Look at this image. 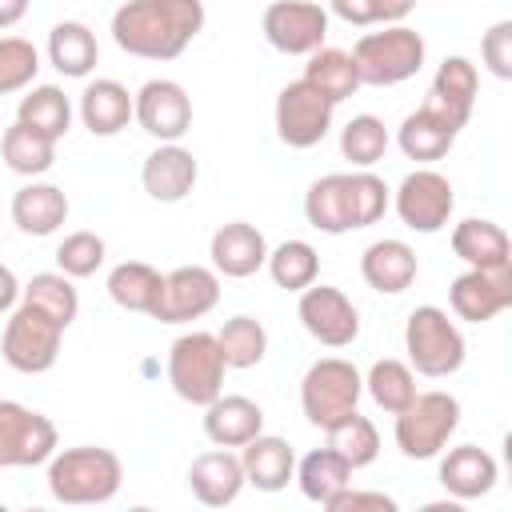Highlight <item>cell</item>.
<instances>
[{"instance_id": "4316f807", "label": "cell", "mask_w": 512, "mask_h": 512, "mask_svg": "<svg viewBox=\"0 0 512 512\" xmlns=\"http://www.w3.org/2000/svg\"><path fill=\"white\" fill-rule=\"evenodd\" d=\"M452 252L468 268H504V264H512L508 232L496 220H480V216H468L452 228Z\"/></svg>"}, {"instance_id": "9c48e42d", "label": "cell", "mask_w": 512, "mask_h": 512, "mask_svg": "<svg viewBox=\"0 0 512 512\" xmlns=\"http://www.w3.org/2000/svg\"><path fill=\"white\" fill-rule=\"evenodd\" d=\"M60 336H64V324L52 320L44 308L20 300V308L8 316L4 324V336H0V356L8 368L24 372V376H40L56 364L60 356Z\"/></svg>"}, {"instance_id": "60d3db41", "label": "cell", "mask_w": 512, "mask_h": 512, "mask_svg": "<svg viewBox=\"0 0 512 512\" xmlns=\"http://www.w3.org/2000/svg\"><path fill=\"white\" fill-rule=\"evenodd\" d=\"M340 152H344V160H352V168H372L376 160H384V152H388V128H384V120L372 116V112L352 116L340 128Z\"/></svg>"}, {"instance_id": "277c9868", "label": "cell", "mask_w": 512, "mask_h": 512, "mask_svg": "<svg viewBox=\"0 0 512 512\" xmlns=\"http://www.w3.org/2000/svg\"><path fill=\"white\" fill-rule=\"evenodd\" d=\"M424 36L408 24H380V32H364L352 48V60H356V72H360V84H372V88H392V84H404L420 72L424 64Z\"/></svg>"}, {"instance_id": "ac0fdd59", "label": "cell", "mask_w": 512, "mask_h": 512, "mask_svg": "<svg viewBox=\"0 0 512 512\" xmlns=\"http://www.w3.org/2000/svg\"><path fill=\"white\" fill-rule=\"evenodd\" d=\"M476 96H480L476 64L468 56H444L436 76H432V88L424 96V108H432L444 120H452L456 128H464L472 108H476Z\"/></svg>"}, {"instance_id": "f1b7e54d", "label": "cell", "mask_w": 512, "mask_h": 512, "mask_svg": "<svg viewBox=\"0 0 512 512\" xmlns=\"http://www.w3.org/2000/svg\"><path fill=\"white\" fill-rule=\"evenodd\" d=\"M80 120L92 136H116L132 120V92L120 80H92L80 92Z\"/></svg>"}, {"instance_id": "7dc6e473", "label": "cell", "mask_w": 512, "mask_h": 512, "mask_svg": "<svg viewBox=\"0 0 512 512\" xmlns=\"http://www.w3.org/2000/svg\"><path fill=\"white\" fill-rule=\"evenodd\" d=\"M16 300H20V280H16V272H12L8 264H0V316H4Z\"/></svg>"}, {"instance_id": "4dcf8cb0", "label": "cell", "mask_w": 512, "mask_h": 512, "mask_svg": "<svg viewBox=\"0 0 512 512\" xmlns=\"http://www.w3.org/2000/svg\"><path fill=\"white\" fill-rule=\"evenodd\" d=\"M160 288H164V276L144 264V260H124L108 272V296L124 308V312H144L152 316L156 312V300H160Z\"/></svg>"}, {"instance_id": "f546056e", "label": "cell", "mask_w": 512, "mask_h": 512, "mask_svg": "<svg viewBox=\"0 0 512 512\" xmlns=\"http://www.w3.org/2000/svg\"><path fill=\"white\" fill-rule=\"evenodd\" d=\"M48 60H52V68L60 76H72V80L88 76L96 68V60H100V48H96L92 28L80 24V20L52 24V32H48Z\"/></svg>"}, {"instance_id": "9a60e30c", "label": "cell", "mask_w": 512, "mask_h": 512, "mask_svg": "<svg viewBox=\"0 0 512 512\" xmlns=\"http://www.w3.org/2000/svg\"><path fill=\"white\" fill-rule=\"evenodd\" d=\"M300 324L312 340H320L324 348H348L360 336V312L356 304L332 288V284H308L300 292Z\"/></svg>"}, {"instance_id": "44dd1931", "label": "cell", "mask_w": 512, "mask_h": 512, "mask_svg": "<svg viewBox=\"0 0 512 512\" xmlns=\"http://www.w3.org/2000/svg\"><path fill=\"white\" fill-rule=\"evenodd\" d=\"M416 268H420V264H416L412 244L392 240V236L368 244L364 256H360V276H364V284H368L372 292H380V296H400L404 288H412Z\"/></svg>"}, {"instance_id": "2e32d148", "label": "cell", "mask_w": 512, "mask_h": 512, "mask_svg": "<svg viewBox=\"0 0 512 512\" xmlns=\"http://www.w3.org/2000/svg\"><path fill=\"white\" fill-rule=\"evenodd\" d=\"M132 120L160 144H176L192 128V100L176 80H148L132 96Z\"/></svg>"}, {"instance_id": "f6af8a7d", "label": "cell", "mask_w": 512, "mask_h": 512, "mask_svg": "<svg viewBox=\"0 0 512 512\" xmlns=\"http://www.w3.org/2000/svg\"><path fill=\"white\" fill-rule=\"evenodd\" d=\"M480 56H484V64H488V72L496 80H512V20H496L484 32Z\"/></svg>"}, {"instance_id": "836d02e7", "label": "cell", "mask_w": 512, "mask_h": 512, "mask_svg": "<svg viewBox=\"0 0 512 512\" xmlns=\"http://www.w3.org/2000/svg\"><path fill=\"white\" fill-rule=\"evenodd\" d=\"M304 80H308V84H316L332 104L348 100V96L360 88L356 60H352V52H344V48H316V52H308Z\"/></svg>"}, {"instance_id": "8fae6325", "label": "cell", "mask_w": 512, "mask_h": 512, "mask_svg": "<svg viewBox=\"0 0 512 512\" xmlns=\"http://www.w3.org/2000/svg\"><path fill=\"white\" fill-rule=\"evenodd\" d=\"M56 452V424L16 400H0V468H36Z\"/></svg>"}, {"instance_id": "bcb514c9", "label": "cell", "mask_w": 512, "mask_h": 512, "mask_svg": "<svg viewBox=\"0 0 512 512\" xmlns=\"http://www.w3.org/2000/svg\"><path fill=\"white\" fill-rule=\"evenodd\" d=\"M328 512H396V500L392 496H384V492H360V488H340L328 504H324Z\"/></svg>"}, {"instance_id": "52a82bcc", "label": "cell", "mask_w": 512, "mask_h": 512, "mask_svg": "<svg viewBox=\"0 0 512 512\" xmlns=\"http://www.w3.org/2000/svg\"><path fill=\"white\" fill-rule=\"evenodd\" d=\"M460 428V400L452 392H416L396 412V448L408 460H432Z\"/></svg>"}, {"instance_id": "d590c367", "label": "cell", "mask_w": 512, "mask_h": 512, "mask_svg": "<svg viewBox=\"0 0 512 512\" xmlns=\"http://www.w3.org/2000/svg\"><path fill=\"white\" fill-rule=\"evenodd\" d=\"M268 276L276 280V288L284 292H304L308 284H316L320 276V256L308 240H284L276 248H268V260H264Z\"/></svg>"}, {"instance_id": "8992f818", "label": "cell", "mask_w": 512, "mask_h": 512, "mask_svg": "<svg viewBox=\"0 0 512 512\" xmlns=\"http://www.w3.org/2000/svg\"><path fill=\"white\" fill-rule=\"evenodd\" d=\"M224 356H220V344L212 332H184L172 340L168 348V380H172V392L184 400V404H212L220 392H224Z\"/></svg>"}, {"instance_id": "e575fe53", "label": "cell", "mask_w": 512, "mask_h": 512, "mask_svg": "<svg viewBox=\"0 0 512 512\" xmlns=\"http://www.w3.org/2000/svg\"><path fill=\"white\" fill-rule=\"evenodd\" d=\"M16 120L44 132L48 140H64V132L72 128V104L64 96V88L56 84H40L32 88L28 96H20V108H16Z\"/></svg>"}, {"instance_id": "3957f363", "label": "cell", "mask_w": 512, "mask_h": 512, "mask_svg": "<svg viewBox=\"0 0 512 512\" xmlns=\"http://www.w3.org/2000/svg\"><path fill=\"white\" fill-rule=\"evenodd\" d=\"M124 484V464L116 452L80 444L52 452L48 460V492L60 504H108Z\"/></svg>"}, {"instance_id": "5b68a950", "label": "cell", "mask_w": 512, "mask_h": 512, "mask_svg": "<svg viewBox=\"0 0 512 512\" xmlns=\"http://www.w3.org/2000/svg\"><path fill=\"white\" fill-rule=\"evenodd\" d=\"M404 352H408V368L420 376H452L464 364V332L456 328V320H448L444 308L436 304H420L408 312L404 324Z\"/></svg>"}, {"instance_id": "7bdbcfd3", "label": "cell", "mask_w": 512, "mask_h": 512, "mask_svg": "<svg viewBox=\"0 0 512 512\" xmlns=\"http://www.w3.org/2000/svg\"><path fill=\"white\" fill-rule=\"evenodd\" d=\"M104 240L96 232H68L56 248V268L72 280H84V276H96V268L104 264Z\"/></svg>"}, {"instance_id": "74e56055", "label": "cell", "mask_w": 512, "mask_h": 512, "mask_svg": "<svg viewBox=\"0 0 512 512\" xmlns=\"http://www.w3.org/2000/svg\"><path fill=\"white\" fill-rule=\"evenodd\" d=\"M324 432H328V448L340 452V456L352 464V472H356V468H368V464L380 456V432H376V424H372L368 416H360V412H348L344 420H336V424L324 428Z\"/></svg>"}, {"instance_id": "b9f144b4", "label": "cell", "mask_w": 512, "mask_h": 512, "mask_svg": "<svg viewBox=\"0 0 512 512\" xmlns=\"http://www.w3.org/2000/svg\"><path fill=\"white\" fill-rule=\"evenodd\" d=\"M40 72V56L24 36H0V96L24 92Z\"/></svg>"}, {"instance_id": "5bb4252c", "label": "cell", "mask_w": 512, "mask_h": 512, "mask_svg": "<svg viewBox=\"0 0 512 512\" xmlns=\"http://www.w3.org/2000/svg\"><path fill=\"white\" fill-rule=\"evenodd\" d=\"M216 300H220V272L216 268H200V264H184V268L164 276V288H160L152 320L188 324V320L208 316L216 308Z\"/></svg>"}, {"instance_id": "8d00e7d4", "label": "cell", "mask_w": 512, "mask_h": 512, "mask_svg": "<svg viewBox=\"0 0 512 512\" xmlns=\"http://www.w3.org/2000/svg\"><path fill=\"white\" fill-rule=\"evenodd\" d=\"M216 344H220V356L228 368H256L268 352V332L252 316H232L216 332Z\"/></svg>"}, {"instance_id": "d6a6232c", "label": "cell", "mask_w": 512, "mask_h": 512, "mask_svg": "<svg viewBox=\"0 0 512 512\" xmlns=\"http://www.w3.org/2000/svg\"><path fill=\"white\" fill-rule=\"evenodd\" d=\"M0 156L16 176H44L56 164V140H48L44 132L16 120L0 136Z\"/></svg>"}, {"instance_id": "7c38bea8", "label": "cell", "mask_w": 512, "mask_h": 512, "mask_svg": "<svg viewBox=\"0 0 512 512\" xmlns=\"http://www.w3.org/2000/svg\"><path fill=\"white\" fill-rule=\"evenodd\" d=\"M264 40L284 56H308L328 40V8L312 0H272L264 8Z\"/></svg>"}, {"instance_id": "e0dca14e", "label": "cell", "mask_w": 512, "mask_h": 512, "mask_svg": "<svg viewBox=\"0 0 512 512\" xmlns=\"http://www.w3.org/2000/svg\"><path fill=\"white\" fill-rule=\"evenodd\" d=\"M448 304L468 324H488L504 308H512V264L504 268H468L452 280Z\"/></svg>"}, {"instance_id": "6da1fadb", "label": "cell", "mask_w": 512, "mask_h": 512, "mask_svg": "<svg viewBox=\"0 0 512 512\" xmlns=\"http://www.w3.org/2000/svg\"><path fill=\"white\" fill-rule=\"evenodd\" d=\"M204 28V0H128L112 12V40L140 60H176Z\"/></svg>"}, {"instance_id": "ba28073f", "label": "cell", "mask_w": 512, "mask_h": 512, "mask_svg": "<svg viewBox=\"0 0 512 512\" xmlns=\"http://www.w3.org/2000/svg\"><path fill=\"white\" fill-rule=\"evenodd\" d=\"M360 392H364V376L356 372V364L340 356H324L300 380V408L312 428H332L336 420L356 412Z\"/></svg>"}, {"instance_id": "603a6c76", "label": "cell", "mask_w": 512, "mask_h": 512, "mask_svg": "<svg viewBox=\"0 0 512 512\" xmlns=\"http://www.w3.org/2000/svg\"><path fill=\"white\" fill-rule=\"evenodd\" d=\"M188 488L200 504L208 508H224L240 496L244 488V468H240V456H232L228 448H212V452H200L188 468Z\"/></svg>"}, {"instance_id": "7a4b0ae2", "label": "cell", "mask_w": 512, "mask_h": 512, "mask_svg": "<svg viewBox=\"0 0 512 512\" xmlns=\"http://www.w3.org/2000/svg\"><path fill=\"white\" fill-rule=\"evenodd\" d=\"M388 200V184L368 168L328 172L312 180V188L304 192V216L316 232L344 236L356 228H372L388 212Z\"/></svg>"}, {"instance_id": "484cf974", "label": "cell", "mask_w": 512, "mask_h": 512, "mask_svg": "<svg viewBox=\"0 0 512 512\" xmlns=\"http://www.w3.org/2000/svg\"><path fill=\"white\" fill-rule=\"evenodd\" d=\"M496 456L476 448V444H460L440 460V484L456 496V500H480L492 492L496 484Z\"/></svg>"}, {"instance_id": "cb8c5ba5", "label": "cell", "mask_w": 512, "mask_h": 512, "mask_svg": "<svg viewBox=\"0 0 512 512\" xmlns=\"http://www.w3.org/2000/svg\"><path fill=\"white\" fill-rule=\"evenodd\" d=\"M240 468H244V484L260 488V492H280L288 488L292 472H296V452L284 436H252L240 448Z\"/></svg>"}, {"instance_id": "f35d334b", "label": "cell", "mask_w": 512, "mask_h": 512, "mask_svg": "<svg viewBox=\"0 0 512 512\" xmlns=\"http://www.w3.org/2000/svg\"><path fill=\"white\" fill-rule=\"evenodd\" d=\"M20 300H28V304H36V308H44L52 320H60L64 328L76 320V312H80V296H76V288H72V276H64V272H36L24 288H20Z\"/></svg>"}, {"instance_id": "d4e9b609", "label": "cell", "mask_w": 512, "mask_h": 512, "mask_svg": "<svg viewBox=\"0 0 512 512\" xmlns=\"http://www.w3.org/2000/svg\"><path fill=\"white\" fill-rule=\"evenodd\" d=\"M456 136H460V128H456L452 120H444L440 112L424 108V104H420L416 112H408L404 124L396 128L400 152H404L408 160H416V164H436V160H444L448 148L456 144Z\"/></svg>"}, {"instance_id": "4fadbf2b", "label": "cell", "mask_w": 512, "mask_h": 512, "mask_svg": "<svg viewBox=\"0 0 512 512\" xmlns=\"http://www.w3.org/2000/svg\"><path fill=\"white\" fill-rule=\"evenodd\" d=\"M456 208V192H452V180L436 168H416L400 180L396 188V216L412 228V232H440L448 224Z\"/></svg>"}, {"instance_id": "ee69618b", "label": "cell", "mask_w": 512, "mask_h": 512, "mask_svg": "<svg viewBox=\"0 0 512 512\" xmlns=\"http://www.w3.org/2000/svg\"><path fill=\"white\" fill-rule=\"evenodd\" d=\"M328 8L344 24L368 28V24H400L416 8V0H328Z\"/></svg>"}, {"instance_id": "ab89813d", "label": "cell", "mask_w": 512, "mask_h": 512, "mask_svg": "<svg viewBox=\"0 0 512 512\" xmlns=\"http://www.w3.org/2000/svg\"><path fill=\"white\" fill-rule=\"evenodd\" d=\"M364 392L376 400V408L396 416L416 396V372L404 360H376L364 376Z\"/></svg>"}, {"instance_id": "30bf717a", "label": "cell", "mask_w": 512, "mask_h": 512, "mask_svg": "<svg viewBox=\"0 0 512 512\" xmlns=\"http://www.w3.org/2000/svg\"><path fill=\"white\" fill-rule=\"evenodd\" d=\"M332 116H336V104L316 84H308L304 76L284 84L280 96H276V136L288 148L320 144L332 132Z\"/></svg>"}, {"instance_id": "1f68e13d", "label": "cell", "mask_w": 512, "mask_h": 512, "mask_svg": "<svg viewBox=\"0 0 512 512\" xmlns=\"http://www.w3.org/2000/svg\"><path fill=\"white\" fill-rule=\"evenodd\" d=\"M292 476H296L300 492H304L312 504H328L340 488L352 484V464H348L340 452H332V448L324 444V448H312V452L296 464Z\"/></svg>"}, {"instance_id": "ffe728a7", "label": "cell", "mask_w": 512, "mask_h": 512, "mask_svg": "<svg viewBox=\"0 0 512 512\" xmlns=\"http://www.w3.org/2000/svg\"><path fill=\"white\" fill-rule=\"evenodd\" d=\"M196 176H200V164L180 144H160L156 152L144 156V168H140L144 192L160 204H180L196 188Z\"/></svg>"}, {"instance_id": "83f0119b", "label": "cell", "mask_w": 512, "mask_h": 512, "mask_svg": "<svg viewBox=\"0 0 512 512\" xmlns=\"http://www.w3.org/2000/svg\"><path fill=\"white\" fill-rule=\"evenodd\" d=\"M12 220L24 236H52L68 220V196L56 184L32 180L12 196Z\"/></svg>"}, {"instance_id": "d6986e66", "label": "cell", "mask_w": 512, "mask_h": 512, "mask_svg": "<svg viewBox=\"0 0 512 512\" xmlns=\"http://www.w3.org/2000/svg\"><path fill=\"white\" fill-rule=\"evenodd\" d=\"M208 256H212V268L220 276H232V280H244L252 272L264 268L268 260V240L256 224L248 220H232V224H220L212 232V244H208Z\"/></svg>"}, {"instance_id": "7402d4cb", "label": "cell", "mask_w": 512, "mask_h": 512, "mask_svg": "<svg viewBox=\"0 0 512 512\" xmlns=\"http://www.w3.org/2000/svg\"><path fill=\"white\" fill-rule=\"evenodd\" d=\"M264 432V408L248 396H216L204 404V436L216 448H244L252 436Z\"/></svg>"}, {"instance_id": "c3c4849f", "label": "cell", "mask_w": 512, "mask_h": 512, "mask_svg": "<svg viewBox=\"0 0 512 512\" xmlns=\"http://www.w3.org/2000/svg\"><path fill=\"white\" fill-rule=\"evenodd\" d=\"M28 16V0H0V28H16Z\"/></svg>"}]
</instances>
